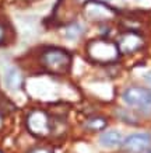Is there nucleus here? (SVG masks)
I'll list each match as a JSON object with an SVG mask.
<instances>
[{
    "label": "nucleus",
    "mask_w": 151,
    "mask_h": 153,
    "mask_svg": "<svg viewBox=\"0 0 151 153\" xmlns=\"http://www.w3.org/2000/svg\"><path fill=\"white\" fill-rule=\"evenodd\" d=\"M87 55L88 58L101 65H109L119 59L120 51L118 48V44L105 39V38H96L87 44Z\"/></svg>",
    "instance_id": "f257e3e1"
},
{
    "label": "nucleus",
    "mask_w": 151,
    "mask_h": 153,
    "mask_svg": "<svg viewBox=\"0 0 151 153\" xmlns=\"http://www.w3.org/2000/svg\"><path fill=\"white\" fill-rule=\"evenodd\" d=\"M41 65L53 74H66L71 68V55L62 48H48L42 52Z\"/></svg>",
    "instance_id": "f03ea898"
},
{
    "label": "nucleus",
    "mask_w": 151,
    "mask_h": 153,
    "mask_svg": "<svg viewBox=\"0 0 151 153\" xmlns=\"http://www.w3.org/2000/svg\"><path fill=\"white\" fill-rule=\"evenodd\" d=\"M123 101L134 110L150 115L151 114V91L144 87L133 86L123 91Z\"/></svg>",
    "instance_id": "7ed1b4c3"
},
{
    "label": "nucleus",
    "mask_w": 151,
    "mask_h": 153,
    "mask_svg": "<svg viewBox=\"0 0 151 153\" xmlns=\"http://www.w3.org/2000/svg\"><path fill=\"white\" fill-rule=\"evenodd\" d=\"M27 129L34 136L45 138L52 132L50 118L45 111L42 110H34L27 117Z\"/></svg>",
    "instance_id": "20e7f679"
},
{
    "label": "nucleus",
    "mask_w": 151,
    "mask_h": 153,
    "mask_svg": "<svg viewBox=\"0 0 151 153\" xmlns=\"http://www.w3.org/2000/svg\"><path fill=\"white\" fill-rule=\"evenodd\" d=\"M82 11H84L85 19L92 23H105V21L115 19V16H116L112 7H109L102 1H98V0H88L84 4Z\"/></svg>",
    "instance_id": "39448f33"
},
{
    "label": "nucleus",
    "mask_w": 151,
    "mask_h": 153,
    "mask_svg": "<svg viewBox=\"0 0 151 153\" xmlns=\"http://www.w3.org/2000/svg\"><path fill=\"white\" fill-rule=\"evenodd\" d=\"M143 47H144V38L134 31L123 33L118 39V48L120 53H126V55L134 53Z\"/></svg>",
    "instance_id": "423d86ee"
},
{
    "label": "nucleus",
    "mask_w": 151,
    "mask_h": 153,
    "mask_svg": "<svg viewBox=\"0 0 151 153\" xmlns=\"http://www.w3.org/2000/svg\"><path fill=\"white\" fill-rule=\"evenodd\" d=\"M123 149L132 153H143L150 148L151 145V135L150 134H133L123 140Z\"/></svg>",
    "instance_id": "0eeeda50"
},
{
    "label": "nucleus",
    "mask_w": 151,
    "mask_h": 153,
    "mask_svg": "<svg viewBox=\"0 0 151 153\" xmlns=\"http://www.w3.org/2000/svg\"><path fill=\"white\" fill-rule=\"evenodd\" d=\"M99 143L105 148H116L123 143V135L116 129L105 131L99 136Z\"/></svg>",
    "instance_id": "6e6552de"
},
{
    "label": "nucleus",
    "mask_w": 151,
    "mask_h": 153,
    "mask_svg": "<svg viewBox=\"0 0 151 153\" xmlns=\"http://www.w3.org/2000/svg\"><path fill=\"white\" fill-rule=\"evenodd\" d=\"M6 84L11 90H17V88L21 87V84H23V76H21V72L17 68H10L6 72Z\"/></svg>",
    "instance_id": "1a4fd4ad"
},
{
    "label": "nucleus",
    "mask_w": 151,
    "mask_h": 153,
    "mask_svg": "<svg viewBox=\"0 0 151 153\" xmlns=\"http://www.w3.org/2000/svg\"><path fill=\"white\" fill-rule=\"evenodd\" d=\"M87 128L91 131H101L104 129L106 126V121L104 118H101V117H94V118H90L87 121Z\"/></svg>",
    "instance_id": "9d476101"
},
{
    "label": "nucleus",
    "mask_w": 151,
    "mask_h": 153,
    "mask_svg": "<svg viewBox=\"0 0 151 153\" xmlns=\"http://www.w3.org/2000/svg\"><path fill=\"white\" fill-rule=\"evenodd\" d=\"M81 33H82V28L78 24H71V25H69V27L66 28V37L70 38V39L78 38L81 35Z\"/></svg>",
    "instance_id": "9b49d317"
},
{
    "label": "nucleus",
    "mask_w": 151,
    "mask_h": 153,
    "mask_svg": "<svg viewBox=\"0 0 151 153\" xmlns=\"http://www.w3.org/2000/svg\"><path fill=\"white\" fill-rule=\"evenodd\" d=\"M7 39V28L3 23H0V45H3Z\"/></svg>",
    "instance_id": "f8f14e48"
},
{
    "label": "nucleus",
    "mask_w": 151,
    "mask_h": 153,
    "mask_svg": "<svg viewBox=\"0 0 151 153\" xmlns=\"http://www.w3.org/2000/svg\"><path fill=\"white\" fill-rule=\"evenodd\" d=\"M27 153H53L50 149L48 148H42V146H37V148H32L29 149Z\"/></svg>",
    "instance_id": "ddd939ff"
},
{
    "label": "nucleus",
    "mask_w": 151,
    "mask_h": 153,
    "mask_svg": "<svg viewBox=\"0 0 151 153\" xmlns=\"http://www.w3.org/2000/svg\"><path fill=\"white\" fill-rule=\"evenodd\" d=\"M146 82L151 86V72H150V73H147V74H146Z\"/></svg>",
    "instance_id": "4468645a"
},
{
    "label": "nucleus",
    "mask_w": 151,
    "mask_h": 153,
    "mask_svg": "<svg viewBox=\"0 0 151 153\" xmlns=\"http://www.w3.org/2000/svg\"><path fill=\"white\" fill-rule=\"evenodd\" d=\"M3 124H4V122H3V115L0 114V131H1V128H3Z\"/></svg>",
    "instance_id": "2eb2a0df"
},
{
    "label": "nucleus",
    "mask_w": 151,
    "mask_h": 153,
    "mask_svg": "<svg viewBox=\"0 0 151 153\" xmlns=\"http://www.w3.org/2000/svg\"><path fill=\"white\" fill-rule=\"evenodd\" d=\"M0 153H3V152H1V150H0Z\"/></svg>",
    "instance_id": "dca6fc26"
},
{
    "label": "nucleus",
    "mask_w": 151,
    "mask_h": 153,
    "mask_svg": "<svg viewBox=\"0 0 151 153\" xmlns=\"http://www.w3.org/2000/svg\"><path fill=\"white\" fill-rule=\"evenodd\" d=\"M150 153H151V152H150Z\"/></svg>",
    "instance_id": "f3484780"
}]
</instances>
